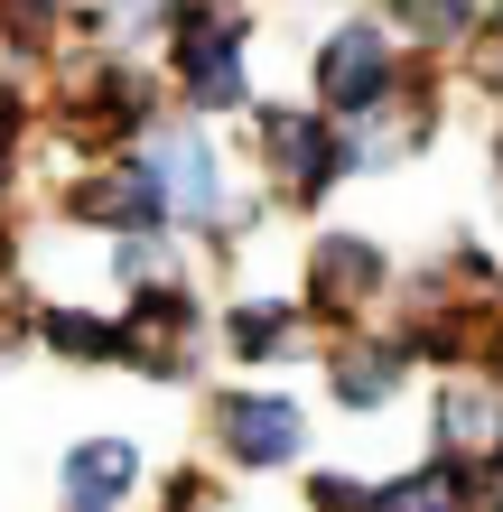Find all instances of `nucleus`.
I'll return each mask as SVG.
<instances>
[{
	"mask_svg": "<svg viewBox=\"0 0 503 512\" xmlns=\"http://www.w3.org/2000/svg\"><path fill=\"white\" fill-rule=\"evenodd\" d=\"M392 94H401L392 28H373V19L327 28V47H317V112H327L336 131H354V122H373V112L392 103Z\"/></svg>",
	"mask_w": 503,
	"mask_h": 512,
	"instance_id": "obj_6",
	"label": "nucleus"
},
{
	"mask_svg": "<svg viewBox=\"0 0 503 512\" xmlns=\"http://www.w3.org/2000/svg\"><path fill=\"white\" fill-rule=\"evenodd\" d=\"M476 512H503V485H485V494H476Z\"/></svg>",
	"mask_w": 503,
	"mask_h": 512,
	"instance_id": "obj_20",
	"label": "nucleus"
},
{
	"mask_svg": "<svg viewBox=\"0 0 503 512\" xmlns=\"http://www.w3.org/2000/svg\"><path fill=\"white\" fill-rule=\"evenodd\" d=\"M410 382V345L392 326H354V336H327V391L336 410H392Z\"/></svg>",
	"mask_w": 503,
	"mask_h": 512,
	"instance_id": "obj_8",
	"label": "nucleus"
},
{
	"mask_svg": "<svg viewBox=\"0 0 503 512\" xmlns=\"http://www.w3.org/2000/svg\"><path fill=\"white\" fill-rule=\"evenodd\" d=\"M252 149H261V177H271L280 205H327L336 177H354V149L327 112H299V103H261L252 112Z\"/></svg>",
	"mask_w": 503,
	"mask_h": 512,
	"instance_id": "obj_2",
	"label": "nucleus"
},
{
	"mask_svg": "<svg viewBox=\"0 0 503 512\" xmlns=\"http://www.w3.org/2000/svg\"><path fill=\"white\" fill-rule=\"evenodd\" d=\"M159 512H224V494H215V475H168V485H159Z\"/></svg>",
	"mask_w": 503,
	"mask_h": 512,
	"instance_id": "obj_16",
	"label": "nucleus"
},
{
	"mask_svg": "<svg viewBox=\"0 0 503 512\" xmlns=\"http://www.w3.org/2000/svg\"><path fill=\"white\" fill-rule=\"evenodd\" d=\"M494 326H503V289H494Z\"/></svg>",
	"mask_w": 503,
	"mask_h": 512,
	"instance_id": "obj_21",
	"label": "nucleus"
},
{
	"mask_svg": "<svg viewBox=\"0 0 503 512\" xmlns=\"http://www.w3.org/2000/svg\"><path fill=\"white\" fill-rule=\"evenodd\" d=\"M168 10H177V0H103L94 28H168Z\"/></svg>",
	"mask_w": 503,
	"mask_h": 512,
	"instance_id": "obj_17",
	"label": "nucleus"
},
{
	"mask_svg": "<svg viewBox=\"0 0 503 512\" xmlns=\"http://www.w3.org/2000/svg\"><path fill=\"white\" fill-rule=\"evenodd\" d=\"M382 298H392V252H382L373 233L327 224L308 243V298H299V308L327 326V336H354V326H373Z\"/></svg>",
	"mask_w": 503,
	"mask_h": 512,
	"instance_id": "obj_5",
	"label": "nucleus"
},
{
	"mask_svg": "<svg viewBox=\"0 0 503 512\" xmlns=\"http://www.w3.org/2000/svg\"><path fill=\"white\" fill-rule=\"evenodd\" d=\"M205 438H215V457L233 475H280L308 457V410L271 382H224L205 401Z\"/></svg>",
	"mask_w": 503,
	"mask_h": 512,
	"instance_id": "obj_3",
	"label": "nucleus"
},
{
	"mask_svg": "<svg viewBox=\"0 0 503 512\" xmlns=\"http://www.w3.org/2000/svg\"><path fill=\"white\" fill-rule=\"evenodd\" d=\"M392 28H401V38L448 47V38H466V28H476V10H466V0H392Z\"/></svg>",
	"mask_w": 503,
	"mask_h": 512,
	"instance_id": "obj_14",
	"label": "nucleus"
},
{
	"mask_svg": "<svg viewBox=\"0 0 503 512\" xmlns=\"http://www.w3.org/2000/svg\"><path fill=\"white\" fill-rule=\"evenodd\" d=\"M429 429H438L429 457L466 466L476 485H503V382L494 373H448V382H438Z\"/></svg>",
	"mask_w": 503,
	"mask_h": 512,
	"instance_id": "obj_7",
	"label": "nucleus"
},
{
	"mask_svg": "<svg viewBox=\"0 0 503 512\" xmlns=\"http://www.w3.org/2000/svg\"><path fill=\"white\" fill-rule=\"evenodd\" d=\"M476 475L466 466H448V457H420L410 475H392V485H382V512H476Z\"/></svg>",
	"mask_w": 503,
	"mask_h": 512,
	"instance_id": "obj_12",
	"label": "nucleus"
},
{
	"mask_svg": "<svg viewBox=\"0 0 503 512\" xmlns=\"http://www.w3.org/2000/svg\"><path fill=\"white\" fill-rule=\"evenodd\" d=\"M38 345L56 364L122 373V308H75V298H38Z\"/></svg>",
	"mask_w": 503,
	"mask_h": 512,
	"instance_id": "obj_11",
	"label": "nucleus"
},
{
	"mask_svg": "<svg viewBox=\"0 0 503 512\" xmlns=\"http://www.w3.org/2000/svg\"><path fill=\"white\" fill-rule=\"evenodd\" d=\"M252 19L233 0H177L168 10V75H177V103L187 112H243L252 103Z\"/></svg>",
	"mask_w": 503,
	"mask_h": 512,
	"instance_id": "obj_1",
	"label": "nucleus"
},
{
	"mask_svg": "<svg viewBox=\"0 0 503 512\" xmlns=\"http://www.w3.org/2000/svg\"><path fill=\"white\" fill-rule=\"evenodd\" d=\"M215 336L233 364H280L308 345V308L299 298H233V308H215Z\"/></svg>",
	"mask_w": 503,
	"mask_h": 512,
	"instance_id": "obj_10",
	"label": "nucleus"
},
{
	"mask_svg": "<svg viewBox=\"0 0 503 512\" xmlns=\"http://www.w3.org/2000/svg\"><path fill=\"white\" fill-rule=\"evenodd\" d=\"M476 84L503 94V10H494V28H476Z\"/></svg>",
	"mask_w": 503,
	"mask_h": 512,
	"instance_id": "obj_18",
	"label": "nucleus"
},
{
	"mask_svg": "<svg viewBox=\"0 0 503 512\" xmlns=\"http://www.w3.org/2000/svg\"><path fill=\"white\" fill-rule=\"evenodd\" d=\"M140 475H150V457H140L131 438H75L66 457H56V503L66 512H122L140 494Z\"/></svg>",
	"mask_w": 503,
	"mask_h": 512,
	"instance_id": "obj_9",
	"label": "nucleus"
},
{
	"mask_svg": "<svg viewBox=\"0 0 503 512\" xmlns=\"http://www.w3.org/2000/svg\"><path fill=\"white\" fill-rule=\"evenodd\" d=\"M10 187H19V149H0V205H10Z\"/></svg>",
	"mask_w": 503,
	"mask_h": 512,
	"instance_id": "obj_19",
	"label": "nucleus"
},
{
	"mask_svg": "<svg viewBox=\"0 0 503 512\" xmlns=\"http://www.w3.org/2000/svg\"><path fill=\"white\" fill-rule=\"evenodd\" d=\"M205 336H215V317H205V298L187 280H159V289L122 298V373H140V382H187Z\"/></svg>",
	"mask_w": 503,
	"mask_h": 512,
	"instance_id": "obj_4",
	"label": "nucleus"
},
{
	"mask_svg": "<svg viewBox=\"0 0 503 512\" xmlns=\"http://www.w3.org/2000/svg\"><path fill=\"white\" fill-rule=\"evenodd\" d=\"M112 280H122V298L177 280V243H168V233H112Z\"/></svg>",
	"mask_w": 503,
	"mask_h": 512,
	"instance_id": "obj_13",
	"label": "nucleus"
},
{
	"mask_svg": "<svg viewBox=\"0 0 503 512\" xmlns=\"http://www.w3.org/2000/svg\"><path fill=\"white\" fill-rule=\"evenodd\" d=\"M308 512H382L373 475H345V466H317L308 475Z\"/></svg>",
	"mask_w": 503,
	"mask_h": 512,
	"instance_id": "obj_15",
	"label": "nucleus"
}]
</instances>
